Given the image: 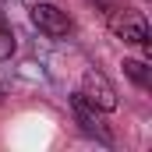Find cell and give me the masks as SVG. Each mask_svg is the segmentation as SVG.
I'll list each match as a JSON object with an SVG mask.
<instances>
[{
	"label": "cell",
	"mask_w": 152,
	"mask_h": 152,
	"mask_svg": "<svg viewBox=\"0 0 152 152\" xmlns=\"http://www.w3.org/2000/svg\"><path fill=\"white\" fill-rule=\"evenodd\" d=\"M106 25H110V32H113L117 39L134 42V46H142V50L149 53V21H145L142 11H131V7L117 4L113 11H106Z\"/></svg>",
	"instance_id": "cell-1"
},
{
	"label": "cell",
	"mask_w": 152,
	"mask_h": 152,
	"mask_svg": "<svg viewBox=\"0 0 152 152\" xmlns=\"http://www.w3.org/2000/svg\"><path fill=\"white\" fill-rule=\"evenodd\" d=\"M81 96H85L99 113L117 110V88H113V81L103 75V71H96V67H88V71L81 75Z\"/></svg>",
	"instance_id": "cell-2"
},
{
	"label": "cell",
	"mask_w": 152,
	"mask_h": 152,
	"mask_svg": "<svg viewBox=\"0 0 152 152\" xmlns=\"http://www.w3.org/2000/svg\"><path fill=\"white\" fill-rule=\"evenodd\" d=\"M32 25H36L39 32H46L50 39H60V36L71 32V18H67L60 7L46 4V0H36V4H32Z\"/></svg>",
	"instance_id": "cell-3"
},
{
	"label": "cell",
	"mask_w": 152,
	"mask_h": 152,
	"mask_svg": "<svg viewBox=\"0 0 152 152\" xmlns=\"http://www.w3.org/2000/svg\"><path fill=\"white\" fill-rule=\"evenodd\" d=\"M71 106H75V117H78V124H81V127H85L88 134H99L103 142H110V131L103 127V120H99V110H96V106H92V103H88V99H85L81 92H78L75 99H71Z\"/></svg>",
	"instance_id": "cell-4"
},
{
	"label": "cell",
	"mask_w": 152,
	"mask_h": 152,
	"mask_svg": "<svg viewBox=\"0 0 152 152\" xmlns=\"http://www.w3.org/2000/svg\"><path fill=\"white\" fill-rule=\"evenodd\" d=\"M124 75L131 78L138 88H149L152 85V67L145 64V60H124Z\"/></svg>",
	"instance_id": "cell-5"
},
{
	"label": "cell",
	"mask_w": 152,
	"mask_h": 152,
	"mask_svg": "<svg viewBox=\"0 0 152 152\" xmlns=\"http://www.w3.org/2000/svg\"><path fill=\"white\" fill-rule=\"evenodd\" d=\"M11 53H14V36H11V28L0 25V60H7Z\"/></svg>",
	"instance_id": "cell-6"
},
{
	"label": "cell",
	"mask_w": 152,
	"mask_h": 152,
	"mask_svg": "<svg viewBox=\"0 0 152 152\" xmlns=\"http://www.w3.org/2000/svg\"><path fill=\"white\" fill-rule=\"evenodd\" d=\"M92 4H96V7H99L103 14H106V11H113V7L120 4V0H92Z\"/></svg>",
	"instance_id": "cell-7"
}]
</instances>
